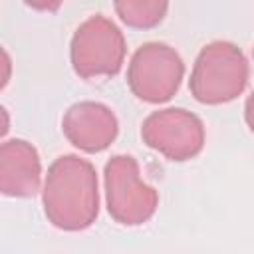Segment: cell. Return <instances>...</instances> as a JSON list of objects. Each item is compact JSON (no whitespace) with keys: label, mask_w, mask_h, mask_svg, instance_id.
I'll return each instance as SVG.
<instances>
[{"label":"cell","mask_w":254,"mask_h":254,"mask_svg":"<svg viewBox=\"0 0 254 254\" xmlns=\"http://www.w3.org/2000/svg\"><path fill=\"white\" fill-rule=\"evenodd\" d=\"M48 220L62 230H83L99 212L95 167L77 155L58 157L46 175L42 190Z\"/></svg>","instance_id":"1"},{"label":"cell","mask_w":254,"mask_h":254,"mask_svg":"<svg viewBox=\"0 0 254 254\" xmlns=\"http://www.w3.org/2000/svg\"><path fill=\"white\" fill-rule=\"evenodd\" d=\"M250 65L232 42H210L194 60L189 87L196 101L220 105L236 99L248 85Z\"/></svg>","instance_id":"2"},{"label":"cell","mask_w":254,"mask_h":254,"mask_svg":"<svg viewBox=\"0 0 254 254\" xmlns=\"http://www.w3.org/2000/svg\"><path fill=\"white\" fill-rule=\"evenodd\" d=\"M125 52L123 32L113 20L101 14L81 22L69 46L73 71L83 79L115 75L123 65Z\"/></svg>","instance_id":"3"},{"label":"cell","mask_w":254,"mask_h":254,"mask_svg":"<svg viewBox=\"0 0 254 254\" xmlns=\"http://www.w3.org/2000/svg\"><path fill=\"white\" fill-rule=\"evenodd\" d=\"M105 198L113 220L125 226L147 222L159 206V192L141 179L139 165L131 155H115L107 161Z\"/></svg>","instance_id":"4"},{"label":"cell","mask_w":254,"mask_h":254,"mask_svg":"<svg viewBox=\"0 0 254 254\" xmlns=\"http://www.w3.org/2000/svg\"><path fill=\"white\" fill-rule=\"evenodd\" d=\"M185 64L175 48L163 42L143 44L127 67L131 91L147 103H165L181 87Z\"/></svg>","instance_id":"5"},{"label":"cell","mask_w":254,"mask_h":254,"mask_svg":"<svg viewBox=\"0 0 254 254\" xmlns=\"http://www.w3.org/2000/svg\"><path fill=\"white\" fill-rule=\"evenodd\" d=\"M141 137L169 161H189L204 147V125L198 115L183 107H167L147 115Z\"/></svg>","instance_id":"6"},{"label":"cell","mask_w":254,"mask_h":254,"mask_svg":"<svg viewBox=\"0 0 254 254\" xmlns=\"http://www.w3.org/2000/svg\"><path fill=\"white\" fill-rule=\"evenodd\" d=\"M62 129L67 141L79 151L99 153L115 141L119 123L107 105L99 101H79L65 111Z\"/></svg>","instance_id":"7"},{"label":"cell","mask_w":254,"mask_h":254,"mask_svg":"<svg viewBox=\"0 0 254 254\" xmlns=\"http://www.w3.org/2000/svg\"><path fill=\"white\" fill-rule=\"evenodd\" d=\"M42 185V161L36 147L24 139L0 143V192L32 196Z\"/></svg>","instance_id":"8"},{"label":"cell","mask_w":254,"mask_h":254,"mask_svg":"<svg viewBox=\"0 0 254 254\" xmlns=\"http://www.w3.org/2000/svg\"><path fill=\"white\" fill-rule=\"evenodd\" d=\"M117 16L131 28L149 30L163 22L169 0H113Z\"/></svg>","instance_id":"9"},{"label":"cell","mask_w":254,"mask_h":254,"mask_svg":"<svg viewBox=\"0 0 254 254\" xmlns=\"http://www.w3.org/2000/svg\"><path fill=\"white\" fill-rule=\"evenodd\" d=\"M10 75H12V60H10L8 52L0 46V91L10 81Z\"/></svg>","instance_id":"10"},{"label":"cell","mask_w":254,"mask_h":254,"mask_svg":"<svg viewBox=\"0 0 254 254\" xmlns=\"http://www.w3.org/2000/svg\"><path fill=\"white\" fill-rule=\"evenodd\" d=\"M28 6L36 8V10H44V12H54L62 6L64 0H24Z\"/></svg>","instance_id":"11"},{"label":"cell","mask_w":254,"mask_h":254,"mask_svg":"<svg viewBox=\"0 0 254 254\" xmlns=\"http://www.w3.org/2000/svg\"><path fill=\"white\" fill-rule=\"evenodd\" d=\"M10 129V115L4 109V105H0V137H4Z\"/></svg>","instance_id":"12"}]
</instances>
